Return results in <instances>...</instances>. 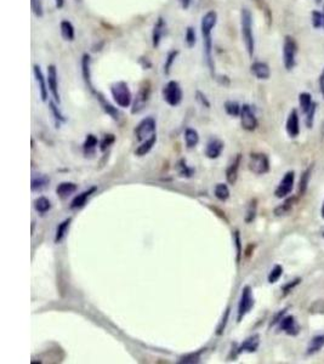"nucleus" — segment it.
Segmentation results:
<instances>
[{
  "instance_id": "55",
  "label": "nucleus",
  "mask_w": 324,
  "mask_h": 364,
  "mask_svg": "<svg viewBox=\"0 0 324 364\" xmlns=\"http://www.w3.org/2000/svg\"><path fill=\"white\" fill-rule=\"evenodd\" d=\"M318 84H319V91H320V95H322V96H323V98H324V68L322 69V72H320L319 80H318Z\"/></svg>"
},
{
  "instance_id": "36",
  "label": "nucleus",
  "mask_w": 324,
  "mask_h": 364,
  "mask_svg": "<svg viewBox=\"0 0 324 364\" xmlns=\"http://www.w3.org/2000/svg\"><path fill=\"white\" fill-rule=\"evenodd\" d=\"M179 54H180L179 50H172V51L168 52V55L166 57V62H164V74H166V75L170 74L174 63H175V61H176V58H178Z\"/></svg>"
},
{
  "instance_id": "50",
  "label": "nucleus",
  "mask_w": 324,
  "mask_h": 364,
  "mask_svg": "<svg viewBox=\"0 0 324 364\" xmlns=\"http://www.w3.org/2000/svg\"><path fill=\"white\" fill-rule=\"evenodd\" d=\"M316 110H317V103H316V102H313V104H312L311 108H309L308 112L305 114L306 115V127H307L308 129H311V128L313 127Z\"/></svg>"
},
{
  "instance_id": "52",
  "label": "nucleus",
  "mask_w": 324,
  "mask_h": 364,
  "mask_svg": "<svg viewBox=\"0 0 324 364\" xmlns=\"http://www.w3.org/2000/svg\"><path fill=\"white\" fill-rule=\"evenodd\" d=\"M309 313H324V300H317L309 306Z\"/></svg>"
},
{
  "instance_id": "42",
  "label": "nucleus",
  "mask_w": 324,
  "mask_h": 364,
  "mask_svg": "<svg viewBox=\"0 0 324 364\" xmlns=\"http://www.w3.org/2000/svg\"><path fill=\"white\" fill-rule=\"evenodd\" d=\"M283 275V267L280 265H274L273 269L270 271L267 277V281L270 284H274L279 281L280 277Z\"/></svg>"
},
{
  "instance_id": "27",
  "label": "nucleus",
  "mask_w": 324,
  "mask_h": 364,
  "mask_svg": "<svg viewBox=\"0 0 324 364\" xmlns=\"http://www.w3.org/2000/svg\"><path fill=\"white\" fill-rule=\"evenodd\" d=\"M78 189V186L74 182H61L56 187V194L60 198H67L73 194Z\"/></svg>"
},
{
  "instance_id": "26",
  "label": "nucleus",
  "mask_w": 324,
  "mask_h": 364,
  "mask_svg": "<svg viewBox=\"0 0 324 364\" xmlns=\"http://www.w3.org/2000/svg\"><path fill=\"white\" fill-rule=\"evenodd\" d=\"M60 29H61V36H62L63 39L66 42H73L76 39V29H74L73 23L68 20H63L60 23Z\"/></svg>"
},
{
  "instance_id": "10",
  "label": "nucleus",
  "mask_w": 324,
  "mask_h": 364,
  "mask_svg": "<svg viewBox=\"0 0 324 364\" xmlns=\"http://www.w3.org/2000/svg\"><path fill=\"white\" fill-rule=\"evenodd\" d=\"M239 118H241V124L242 128L247 131H254L257 129L259 127V120H257V116L254 112L253 106L250 104H243L241 109V114H239Z\"/></svg>"
},
{
  "instance_id": "33",
  "label": "nucleus",
  "mask_w": 324,
  "mask_h": 364,
  "mask_svg": "<svg viewBox=\"0 0 324 364\" xmlns=\"http://www.w3.org/2000/svg\"><path fill=\"white\" fill-rule=\"evenodd\" d=\"M34 209L39 214H46L51 209V202L46 197H39L34 200Z\"/></svg>"
},
{
  "instance_id": "41",
  "label": "nucleus",
  "mask_w": 324,
  "mask_h": 364,
  "mask_svg": "<svg viewBox=\"0 0 324 364\" xmlns=\"http://www.w3.org/2000/svg\"><path fill=\"white\" fill-rule=\"evenodd\" d=\"M49 182H50V180H49L46 176H44V175H39V176L33 177L31 183L32 191H39V189H43L44 187H46V185H48Z\"/></svg>"
},
{
  "instance_id": "2",
  "label": "nucleus",
  "mask_w": 324,
  "mask_h": 364,
  "mask_svg": "<svg viewBox=\"0 0 324 364\" xmlns=\"http://www.w3.org/2000/svg\"><path fill=\"white\" fill-rule=\"evenodd\" d=\"M241 33L244 46L247 49L248 55L254 56L255 52V38L253 32V15L247 8H243L241 11Z\"/></svg>"
},
{
  "instance_id": "35",
  "label": "nucleus",
  "mask_w": 324,
  "mask_h": 364,
  "mask_svg": "<svg viewBox=\"0 0 324 364\" xmlns=\"http://www.w3.org/2000/svg\"><path fill=\"white\" fill-rule=\"evenodd\" d=\"M214 193H215V197L218 198L221 202H226V200L230 198V188L226 183H218L215 186V189H214Z\"/></svg>"
},
{
  "instance_id": "43",
  "label": "nucleus",
  "mask_w": 324,
  "mask_h": 364,
  "mask_svg": "<svg viewBox=\"0 0 324 364\" xmlns=\"http://www.w3.org/2000/svg\"><path fill=\"white\" fill-rule=\"evenodd\" d=\"M185 42H186L187 46L189 48H193L197 43V33L196 29L192 27V26H189L186 28V32H185Z\"/></svg>"
},
{
  "instance_id": "58",
  "label": "nucleus",
  "mask_w": 324,
  "mask_h": 364,
  "mask_svg": "<svg viewBox=\"0 0 324 364\" xmlns=\"http://www.w3.org/2000/svg\"><path fill=\"white\" fill-rule=\"evenodd\" d=\"M320 216H322V218L324 220V202L322 204V208H320Z\"/></svg>"
},
{
  "instance_id": "53",
  "label": "nucleus",
  "mask_w": 324,
  "mask_h": 364,
  "mask_svg": "<svg viewBox=\"0 0 324 364\" xmlns=\"http://www.w3.org/2000/svg\"><path fill=\"white\" fill-rule=\"evenodd\" d=\"M230 311H231L230 307H227V310L225 311V314H224V317H222L221 323H220V325L218 327V331H216V335H221L225 331V328H226L228 317H230Z\"/></svg>"
},
{
  "instance_id": "6",
  "label": "nucleus",
  "mask_w": 324,
  "mask_h": 364,
  "mask_svg": "<svg viewBox=\"0 0 324 364\" xmlns=\"http://www.w3.org/2000/svg\"><path fill=\"white\" fill-rule=\"evenodd\" d=\"M254 305H255V299L253 295V289H251L250 285H245L242 290L241 299H239L237 322H242V319L253 310Z\"/></svg>"
},
{
  "instance_id": "3",
  "label": "nucleus",
  "mask_w": 324,
  "mask_h": 364,
  "mask_svg": "<svg viewBox=\"0 0 324 364\" xmlns=\"http://www.w3.org/2000/svg\"><path fill=\"white\" fill-rule=\"evenodd\" d=\"M111 94L117 106L120 107V108H128V107L131 106L132 101H134L131 90H130L126 81L124 80H119L117 83L112 84Z\"/></svg>"
},
{
  "instance_id": "18",
  "label": "nucleus",
  "mask_w": 324,
  "mask_h": 364,
  "mask_svg": "<svg viewBox=\"0 0 324 364\" xmlns=\"http://www.w3.org/2000/svg\"><path fill=\"white\" fill-rule=\"evenodd\" d=\"M225 148V144L220 139L211 138L208 141L207 147H205V156L209 159H216L221 156L222 151Z\"/></svg>"
},
{
  "instance_id": "22",
  "label": "nucleus",
  "mask_w": 324,
  "mask_h": 364,
  "mask_svg": "<svg viewBox=\"0 0 324 364\" xmlns=\"http://www.w3.org/2000/svg\"><path fill=\"white\" fill-rule=\"evenodd\" d=\"M94 94L96 96V100L98 101V103H100V106L102 107L103 110H105V113H107V114L111 116L112 119H114V120H119V115H120L119 110L115 108L113 104L109 103L102 94H100L98 91H95Z\"/></svg>"
},
{
  "instance_id": "23",
  "label": "nucleus",
  "mask_w": 324,
  "mask_h": 364,
  "mask_svg": "<svg viewBox=\"0 0 324 364\" xmlns=\"http://www.w3.org/2000/svg\"><path fill=\"white\" fill-rule=\"evenodd\" d=\"M97 191V187H90L88 189H85V191L82 192L80 194H78V196L74 197V199L72 200L71 205H69V208L71 209H80L83 208L84 205H85L86 202H88V199L90 198L92 194L95 193V192Z\"/></svg>"
},
{
  "instance_id": "31",
  "label": "nucleus",
  "mask_w": 324,
  "mask_h": 364,
  "mask_svg": "<svg viewBox=\"0 0 324 364\" xmlns=\"http://www.w3.org/2000/svg\"><path fill=\"white\" fill-rule=\"evenodd\" d=\"M185 144H186L187 148H195L199 142V134L196 129L192 128H187L185 130Z\"/></svg>"
},
{
  "instance_id": "5",
  "label": "nucleus",
  "mask_w": 324,
  "mask_h": 364,
  "mask_svg": "<svg viewBox=\"0 0 324 364\" xmlns=\"http://www.w3.org/2000/svg\"><path fill=\"white\" fill-rule=\"evenodd\" d=\"M297 44L293 37L286 36L283 43V65L286 71H291L296 66Z\"/></svg>"
},
{
  "instance_id": "11",
  "label": "nucleus",
  "mask_w": 324,
  "mask_h": 364,
  "mask_svg": "<svg viewBox=\"0 0 324 364\" xmlns=\"http://www.w3.org/2000/svg\"><path fill=\"white\" fill-rule=\"evenodd\" d=\"M294 183L295 173L294 171H286L278 183V186H277L276 191H274V196L279 198V199H284V198L289 197L294 189Z\"/></svg>"
},
{
  "instance_id": "24",
  "label": "nucleus",
  "mask_w": 324,
  "mask_h": 364,
  "mask_svg": "<svg viewBox=\"0 0 324 364\" xmlns=\"http://www.w3.org/2000/svg\"><path fill=\"white\" fill-rule=\"evenodd\" d=\"M297 202L296 197H286L284 198V202L279 204L276 209H274V215L276 216H284V215H288L289 212L293 210L294 205Z\"/></svg>"
},
{
  "instance_id": "59",
  "label": "nucleus",
  "mask_w": 324,
  "mask_h": 364,
  "mask_svg": "<svg viewBox=\"0 0 324 364\" xmlns=\"http://www.w3.org/2000/svg\"><path fill=\"white\" fill-rule=\"evenodd\" d=\"M323 21H324V8H323ZM323 29H324V26H323Z\"/></svg>"
},
{
  "instance_id": "21",
  "label": "nucleus",
  "mask_w": 324,
  "mask_h": 364,
  "mask_svg": "<svg viewBox=\"0 0 324 364\" xmlns=\"http://www.w3.org/2000/svg\"><path fill=\"white\" fill-rule=\"evenodd\" d=\"M241 160H242V154H237L234 157L232 163L228 165L227 170H226V179L227 182L230 185H234L237 182V179H238V171H239V167H241Z\"/></svg>"
},
{
  "instance_id": "51",
  "label": "nucleus",
  "mask_w": 324,
  "mask_h": 364,
  "mask_svg": "<svg viewBox=\"0 0 324 364\" xmlns=\"http://www.w3.org/2000/svg\"><path fill=\"white\" fill-rule=\"evenodd\" d=\"M196 100L199 104H201L202 107H205V108H210V106H211L210 101H209V98L207 97V95L204 94V92L197 90V91H196Z\"/></svg>"
},
{
  "instance_id": "14",
  "label": "nucleus",
  "mask_w": 324,
  "mask_h": 364,
  "mask_svg": "<svg viewBox=\"0 0 324 364\" xmlns=\"http://www.w3.org/2000/svg\"><path fill=\"white\" fill-rule=\"evenodd\" d=\"M278 329L280 331H284L289 336H297L300 333L299 323L296 322L295 317L290 316V314H288V316L285 314L284 318L280 320L278 323Z\"/></svg>"
},
{
  "instance_id": "28",
  "label": "nucleus",
  "mask_w": 324,
  "mask_h": 364,
  "mask_svg": "<svg viewBox=\"0 0 324 364\" xmlns=\"http://www.w3.org/2000/svg\"><path fill=\"white\" fill-rule=\"evenodd\" d=\"M313 168H314V165L311 164L309 167L306 168V170L301 174V177H300V183H299V194H300V196H303V194H306V192H307L308 183H309V180H311Z\"/></svg>"
},
{
  "instance_id": "4",
  "label": "nucleus",
  "mask_w": 324,
  "mask_h": 364,
  "mask_svg": "<svg viewBox=\"0 0 324 364\" xmlns=\"http://www.w3.org/2000/svg\"><path fill=\"white\" fill-rule=\"evenodd\" d=\"M161 94H163V100L172 107L179 106L182 102V98H184L182 87L180 83L176 80L168 81L161 90Z\"/></svg>"
},
{
  "instance_id": "39",
  "label": "nucleus",
  "mask_w": 324,
  "mask_h": 364,
  "mask_svg": "<svg viewBox=\"0 0 324 364\" xmlns=\"http://www.w3.org/2000/svg\"><path fill=\"white\" fill-rule=\"evenodd\" d=\"M178 171L179 175L182 177H192L195 175V169L187 165V162L185 159H180L178 163Z\"/></svg>"
},
{
  "instance_id": "30",
  "label": "nucleus",
  "mask_w": 324,
  "mask_h": 364,
  "mask_svg": "<svg viewBox=\"0 0 324 364\" xmlns=\"http://www.w3.org/2000/svg\"><path fill=\"white\" fill-rule=\"evenodd\" d=\"M155 142H157V135L154 134V135L151 136L149 139L144 140L142 144H141L137 148H136L135 154H136V156H138V157L146 156V154L149 153V151L152 150L153 146L155 145Z\"/></svg>"
},
{
  "instance_id": "47",
  "label": "nucleus",
  "mask_w": 324,
  "mask_h": 364,
  "mask_svg": "<svg viewBox=\"0 0 324 364\" xmlns=\"http://www.w3.org/2000/svg\"><path fill=\"white\" fill-rule=\"evenodd\" d=\"M49 106H50V110H51V113H53L54 118L56 119V122H59V123H63V122H66V116L61 113V110L59 109V106L56 104V102L50 101L49 102Z\"/></svg>"
},
{
  "instance_id": "56",
  "label": "nucleus",
  "mask_w": 324,
  "mask_h": 364,
  "mask_svg": "<svg viewBox=\"0 0 324 364\" xmlns=\"http://www.w3.org/2000/svg\"><path fill=\"white\" fill-rule=\"evenodd\" d=\"M178 2H179V4H180V7L184 9V10H187V9H190L193 0H178Z\"/></svg>"
},
{
  "instance_id": "37",
  "label": "nucleus",
  "mask_w": 324,
  "mask_h": 364,
  "mask_svg": "<svg viewBox=\"0 0 324 364\" xmlns=\"http://www.w3.org/2000/svg\"><path fill=\"white\" fill-rule=\"evenodd\" d=\"M204 352V348L199 349L197 352H192V353H187L185 356H182L180 359H179V363H185V364H193L201 362L202 353Z\"/></svg>"
},
{
  "instance_id": "8",
  "label": "nucleus",
  "mask_w": 324,
  "mask_h": 364,
  "mask_svg": "<svg viewBox=\"0 0 324 364\" xmlns=\"http://www.w3.org/2000/svg\"><path fill=\"white\" fill-rule=\"evenodd\" d=\"M155 128H157V123L153 116H146L143 118L140 123L137 124L135 129V135L137 141L143 142L144 140L149 139L155 134Z\"/></svg>"
},
{
  "instance_id": "60",
  "label": "nucleus",
  "mask_w": 324,
  "mask_h": 364,
  "mask_svg": "<svg viewBox=\"0 0 324 364\" xmlns=\"http://www.w3.org/2000/svg\"><path fill=\"white\" fill-rule=\"evenodd\" d=\"M316 2H317V3H320V2H322V0H316Z\"/></svg>"
},
{
  "instance_id": "29",
  "label": "nucleus",
  "mask_w": 324,
  "mask_h": 364,
  "mask_svg": "<svg viewBox=\"0 0 324 364\" xmlns=\"http://www.w3.org/2000/svg\"><path fill=\"white\" fill-rule=\"evenodd\" d=\"M98 146V140L95 135H92V134H89L88 136H86L85 141H84L83 144V152L84 154H85L86 157L88 156H92V154L95 153V151H96Z\"/></svg>"
},
{
  "instance_id": "13",
  "label": "nucleus",
  "mask_w": 324,
  "mask_h": 364,
  "mask_svg": "<svg viewBox=\"0 0 324 364\" xmlns=\"http://www.w3.org/2000/svg\"><path fill=\"white\" fill-rule=\"evenodd\" d=\"M285 130L286 134L289 135V138L295 139L300 135V118L299 113H297V109L293 108L289 113L288 118H286L285 123Z\"/></svg>"
},
{
  "instance_id": "19",
  "label": "nucleus",
  "mask_w": 324,
  "mask_h": 364,
  "mask_svg": "<svg viewBox=\"0 0 324 364\" xmlns=\"http://www.w3.org/2000/svg\"><path fill=\"white\" fill-rule=\"evenodd\" d=\"M250 72L256 79L259 80H267L271 77V68L270 66L262 61H256L250 67Z\"/></svg>"
},
{
  "instance_id": "20",
  "label": "nucleus",
  "mask_w": 324,
  "mask_h": 364,
  "mask_svg": "<svg viewBox=\"0 0 324 364\" xmlns=\"http://www.w3.org/2000/svg\"><path fill=\"white\" fill-rule=\"evenodd\" d=\"M82 75L85 85L91 90L92 92H95L96 90L94 89V85H92L91 80V56L89 54H84L82 57Z\"/></svg>"
},
{
  "instance_id": "38",
  "label": "nucleus",
  "mask_w": 324,
  "mask_h": 364,
  "mask_svg": "<svg viewBox=\"0 0 324 364\" xmlns=\"http://www.w3.org/2000/svg\"><path fill=\"white\" fill-rule=\"evenodd\" d=\"M224 107H225V110H226V113H227L228 115H231V116H239V114H241L242 106L238 103V102H236V101H226V102H225Z\"/></svg>"
},
{
  "instance_id": "17",
  "label": "nucleus",
  "mask_w": 324,
  "mask_h": 364,
  "mask_svg": "<svg viewBox=\"0 0 324 364\" xmlns=\"http://www.w3.org/2000/svg\"><path fill=\"white\" fill-rule=\"evenodd\" d=\"M260 346V335L254 334L251 336H249L248 339H245L238 347L236 348V354H241L247 352V353H254V352L257 351Z\"/></svg>"
},
{
  "instance_id": "57",
  "label": "nucleus",
  "mask_w": 324,
  "mask_h": 364,
  "mask_svg": "<svg viewBox=\"0 0 324 364\" xmlns=\"http://www.w3.org/2000/svg\"><path fill=\"white\" fill-rule=\"evenodd\" d=\"M55 5H56V8L59 10H61V9L65 7V0H55Z\"/></svg>"
},
{
  "instance_id": "49",
  "label": "nucleus",
  "mask_w": 324,
  "mask_h": 364,
  "mask_svg": "<svg viewBox=\"0 0 324 364\" xmlns=\"http://www.w3.org/2000/svg\"><path fill=\"white\" fill-rule=\"evenodd\" d=\"M114 141H115V136L113 134H107V135H105V138L101 140L100 150L102 151V152H105V151H107V148H109L114 144Z\"/></svg>"
},
{
  "instance_id": "46",
  "label": "nucleus",
  "mask_w": 324,
  "mask_h": 364,
  "mask_svg": "<svg viewBox=\"0 0 324 364\" xmlns=\"http://www.w3.org/2000/svg\"><path fill=\"white\" fill-rule=\"evenodd\" d=\"M300 283H301V278H300V277H297V278H295V279H293V281L288 282V283H285L284 285H283V287H282V296H283V298L288 295V294H290L291 291H293L295 288H296Z\"/></svg>"
},
{
  "instance_id": "12",
  "label": "nucleus",
  "mask_w": 324,
  "mask_h": 364,
  "mask_svg": "<svg viewBox=\"0 0 324 364\" xmlns=\"http://www.w3.org/2000/svg\"><path fill=\"white\" fill-rule=\"evenodd\" d=\"M46 80H48L49 90H50V94L53 95L55 102L60 104L61 98L59 91V74H57V68L55 65L48 66V77H46Z\"/></svg>"
},
{
  "instance_id": "61",
  "label": "nucleus",
  "mask_w": 324,
  "mask_h": 364,
  "mask_svg": "<svg viewBox=\"0 0 324 364\" xmlns=\"http://www.w3.org/2000/svg\"><path fill=\"white\" fill-rule=\"evenodd\" d=\"M323 237H324V232H323Z\"/></svg>"
},
{
  "instance_id": "48",
  "label": "nucleus",
  "mask_w": 324,
  "mask_h": 364,
  "mask_svg": "<svg viewBox=\"0 0 324 364\" xmlns=\"http://www.w3.org/2000/svg\"><path fill=\"white\" fill-rule=\"evenodd\" d=\"M31 8L33 14L37 17L44 16V7H43V0H31Z\"/></svg>"
},
{
  "instance_id": "25",
  "label": "nucleus",
  "mask_w": 324,
  "mask_h": 364,
  "mask_svg": "<svg viewBox=\"0 0 324 364\" xmlns=\"http://www.w3.org/2000/svg\"><path fill=\"white\" fill-rule=\"evenodd\" d=\"M324 347V334L316 335L309 340L307 348H306V354L307 356H313V354L318 353Z\"/></svg>"
},
{
  "instance_id": "45",
  "label": "nucleus",
  "mask_w": 324,
  "mask_h": 364,
  "mask_svg": "<svg viewBox=\"0 0 324 364\" xmlns=\"http://www.w3.org/2000/svg\"><path fill=\"white\" fill-rule=\"evenodd\" d=\"M233 240H234V246H236V253H237L236 260L237 264H239L242 259V239H241V233H239L238 229L234 231L233 233Z\"/></svg>"
},
{
  "instance_id": "54",
  "label": "nucleus",
  "mask_w": 324,
  "mask_h": 364,
  "mask_svg": "<svg viewBox=\"0 0 324 364\" xmlns=\"http://www.w3.org/2000/svg\"><path fill=\"white\" fill-rule=\"evenodd\" d=\"M286 311H288V308H283V310H280L277 312L276 314L273 316V318H272L271 323H270V328L274 327V325H278V323L282 320L283 318H284V316L286 314Z\"/></svg>"
},
{
  "instance_id": "9",
  "label": "nucleus",
  "mask_w": 324,
  "mask_h": 364,
  "mask_svg": "<svg viewBox=\"0 0 324 364\" xmlns=\"http://www.w3.org/2000/svg\"><path fill=\"white\" fill-rule=\"evenodd\" d=\"M149 98H151V84L144 83L142 86L140 87L138 92L136 94L134 101L131 104V113L132 114H137V113L142 112L144 107L148 103Z\"/></svg>"
},
{
  "instance_id": "15",
  "label": "nucleus",
  "mask_w": 324,
  "mask_h": 364,
  "mask_svg": "<svg viewBox=\"0 0 324 364\" xmlns=\"http://www.w3.org/2000/svg\"><path fill=\"white\" fill-rule=\"evenodd\" d=\"M33 74H34V78H36L37 84H38L40 97H42V100L44 102L48 101L49 91H50V90H49V86H48V80H46L44 74H43V71H42V68H40L39 65H34Z\"/></svg>"
},
{
  "instance_id": "32",
  "label": "nucleus",
  "mask_w": 324,
  "mask_h": 364,
  "mask_svg": "<svg viewBox=\"0 0 324 364\" xmlns=\"http://www.w3.org/2000/svg\"><path fill=\"white\" fill-rule=\"evenodd\" d=\"M71 222H72V217H68L66 218V220H63L62 222L57 226L56 234H55V241H56V243H61V241L65 239L66 234H67L69 229V226H71Z\"/></svg>"
},
{
  "instance_id": "16",
  "label": "nucleus",
  "mask_w": 324,
  "mask_h": 364,
  "mask_svg": "<svg viewBox=\"0 0 324 364\" xmlns=\"http://www.w3.org/2000/svg\"><path fill=\"white\" fill-rule=\"evenodd\" d=\"M167 33V22L163 17H158L155 21L154 26H153L152 31V45L153 48L157 49L160 45L161 39H163L164 34Z\"/></svg>"
},
{
  "instance_id": "40",
  "label": "nucleus",
  "mask_w": 324,
  "mask_h": 364,
  "mask_svg": "<svg viewBox=\"0 0 324 364\" xmlns=\"http://www.w3.org/2000/svg\"><path fill=\"white\" fill-rule=\"evenodd\" d=\"M256 212H257V200L256 199H251L250 203L248 204V208H247V214H245V222L247 223H251L256 217Z\"/></svg>"
},
{
  "instance_id": "1",
  "label": "nucleus",
  "mask_w": 324,
  "mask_h": 364,
  "mask_svg": "<svg viewBox=\"0 0 324 364\" xmlns=\"http://www.w3.org/2000/svg\"><path fill=\"white\" fill-rule=\"evenodd\" d=\"M218 23V13L214 10L208 11L207 14L202 17L201 21V32L203 37V46L205 61H207L208 68L213 77H215V63H214L213 57V39H211V33Z\"/></svg>"
},
{
  "instance_id": "44",
  "label": "nucleus",
  "mask_w": 324,
  "mask_h": 364,
  "mask_svg": "<svg viewBox=\"0 0 324 364\" xmlns=\"http://www.w3.org/2000/svg\"><path fill=\"white\" fill-rule=\"evenodd\" d=\"M311 22H312V27L316 28V29H320L323 28L324 26V21H323V13H319V11L313 10L311 13Z\"/></svg>"
},
{
  "instance_id": "7",
  "label": "nucleus",
  "mask_w": 324,
  "mask_h": 364,
  "mask_svg": "<svg viewBox=\"0 0 324 364\" xmlns=\"http://www.w3.org/2000/svg\"><path fill=\"white\" fill-rule=\"evenodd\" d=\"M249 170L255 175H265L270 171V159L265 153H251L249 157Z\"/></svg>"
},
{
  "instance_id": "34",
  "label": "nucleus",
  "mask_w": 324,
  "mask_h": 364,
  "mask_svg": "<svg viewBox=\"0 0 324 364\" xmlns=\"http://www.w3.org/2000/svg\"><path fill=\"white\" fill-rule=\"evenodd\" d=\"M299 104L301 112L303 114H306V113L309 110V108L312 107V104H313L311 94H309V92H301V94L299 95Z\"/></svg>"
}]
</instances>
